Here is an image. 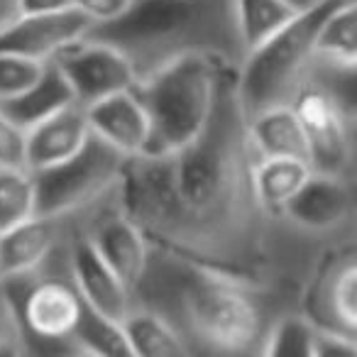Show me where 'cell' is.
Listing matches in <instances>:
<instances>
[{
    "label": "cell",
    "instance_id": "1",
    "mask_svg": "<svg viewBox=\"0 0 357 357\" xmlns=\"http://www.w3.org/2000/svg\"><path fill=\"white\" fill-rule=\"evenodd\" d=\"M235 66L220 74L218 96L201 135L172 157L178 220L162 250L250 279L262 255V218L252 189L255 154L238 98Z\"/></svg>",
    "mask_w": 357,
    "mask_h": 357
},
{
    "label": "cell",
    "instance_id": "2",
    "mask_svg": "<svg viewBox=\"0 0 357 357\" xmlns=\"http://www.w3.org/2000/svg\"><path fill=\"white\" fill-rule=\"evenodd\" d=\"M147 296L142 306L162 313L196 350L248 352L264 335V313L250 279L196 259L149 250L147 269L132 296Z\"/></svg>",
    "mask_w": 357,
    "mask_h": 357
},
{
    "label": "cell",
    "instance_id": "3",
    "mask_svg": "<svg viewBox=\"0 0 357 357\" xmlns=\"http://www.w3.org/2000/svg\"><path fill=\"white\" fill-rule=\"evenodd\" d=\"M86 37L123 52L137 79L181 54H206L235 69L245 56L235 0H130L123 15L91 25Z\"/></svg>",
    "mask_w": 357,
    "mask_h": 357
},
{
    "label": "cell",
    "instance_id": "4",
    "mask_svg": "<svg viewBox=\"0 0 357 357\" xmlns=\"http://www.w3.org/2000/svg\"><path fill=\"white\" fill-rule=\"evenodd\" d=\"M225 64L206 54H181L139 76L135 96L147 118V157L189 147L206 128Z\"/></svg>",
    "mask_w": 357,
    "mask_h": 357
},
{
    "label": "cell",
    "instance_id": "5",
    "mask_svg": "<svg viewBox=\"0 0 357 357\" xmlns=\"http://www.w3.org/2000/svg\"><path fill=\"white\" fill-rule=\"evenodd\" d=\"M337 3L342 0H318L245 54L235 74V86L248 118L269 105L291 103L296 91L311 79L316 69L318 27Z\"/></svg>",
    "mask_w": 357,
    "mask_h": 357
},
{
    "label": "cell",
    "instance_id": "6",
    "mask_svg": "<svg viewBox=\"0 0 357 357\" xmlns=\"http://www.w3.org/2000/svg\"><path fill=\"white\" fill-rule=\"evenodd\" d=\"M128 159L91 132L76 154L32 172L35 215L69 218L91 208L118 189Z\"/></svg>",
    "mask_w": 357,
    "mask_h": 357
},
{
    "label": "cell",
    "instance_id": "7",
    "mask_svg": "<svg viewBox=\"0 0 357 357\" xmlns=\"http://www.w3.org/2000/svg\"><path fill=\"white\" fill-rule=\"evenodd\" d=\"M291 105L298 115L313 172L350 178L352 169V105L321 81L308 79Z\"/></svg>",
    "mask_w": 357,
    "mask_h": 357
},
{
    "label": "cell",
    "instance_id": "8",
    "mask_svg": "<svg viewBox=\"0 0 357 357\" xmlns=\"http://www.w3.org/2000/svg\"><path fill=\"white\" fill-rule=\"evenodd\" d=\"M20 294L13 296L3 284L8 303L17 306L15 321L20 328V335L30 340L45 342V350H64L76 352L71 342V333L76 328L81 313V296L66 277H40L25 287L22 279Z\"/></svg>",
    "mask_w": 357,
    "mask_h": 357
},
{
    "label": "cell",
    "instance_id": "9",
    "mask_svg": "<svg viewBox=\"0 0 357 357\" xmlns=\"http://www.w3.org/2000/svg\"><path fill=\"white\" fill-rule=\"evenodd\" d=\"M56 69L64 74L66 84L79 105H91L105 96L130 91L137 84V71L132 61L108 42L84 37L64 47L52 56Z\"/></svg>",
    "mask_w": 357,
    "mask_h": 357
},
{
    "label": "cell",
    "instance_id": "10",
    "mask_svg": "<svg viewBox=\"0 0 357 357\" xmlns=\"http://www.w3.org/2000/svg\"><path fill=\"white\" fill-rule=\"evenodd\" d=\"M93 22L76 8L56 13L15 15L0 27V52L20 54L27 59L50 61L64 47L84 40Z\"/></svg>",
    "mask_w": 357,
    "mask_h": 357
},
{
    "label": "cell",
    "instance_id": "11",
    "mask_svg": "<svg viewBox=\"0 0 357 357\" xmlns=\"http://www.w3.org/2000/svg\"><path fill=\"white\" fill-rule=\"evenodd\" d=\"M308 318L323 331L357 335V267L355 250H337L318 269L308 294Z\"/></svg>",
    "mask_w": 357,
    "mask_h": 357
},
{
    "label": "cell",
    "instance_id": "12",
    "mask_svg": "<svg viewBox=\"0 0 357 357\" xmlns=\"http://www.w3.org/2000/svg\"><path fill=\"white\" fill-rule=\"evenodd\" d=\"M279 215L306 233H328L340 228L352 215L350 178L311 172Z\"/></svg>",
    "mask_w": 357,
    "mask_h": 357
},
{
    "label": "cell",
    "instance_id": "13",
    "mask_svg": "<svg viewBox=\"0 0 357 357\" xmlns=\"http://www.w3.org/2000/svg\"><path fill=\"white\" fill-rule=\"evenodd\" d=\"M69 279L79 291L81 301L103 316L120 321L135 306V296L120 277L100 259L86 233H76L69 245Z\"/></svg>",
    "mask_w": 357,
    "mask_h": 357
},
{
    "label": "cell",
    "instance_id": "14",
    "mask_svg": "<svg viewBox=\"0 0 357 357\" xmlns=\"http://www.w3.org/2000/svg\"><path fill=\"white\" fill-rule=\"evenodd\" d=\"M86 238L91 240V245L100 255V259L118 274L120 282L130 291H135L144 269H147L149 250H152V245L144 238L142 230L118 206L115 211H108V213L100 215L86 230Z\"/></svg>",
    "mask_w": 357,
    "mask_h": 357
},
{
    "label": "cell",
    "instance_id": "15",
    "mask_svg": "<svg viewBox=\"0 0 357 357\" xmlns=\"http://www.w3.org/2000/svg\"><path fill=\"white\" fill-rule=\"evenodd\" d=\"M64 220L66 218L32 215L3 230L0 233V267L6 279L32 277L40 272L59 248Z\"/></svg>",
    "mask_w": 357,
    "mask_h": 357
},
{
    "label": "cell",
    "instance_id": "16",
    "mask_svg": "<svg viewBox=\"0 0 357 357\" xmlns=\"http://www.w3.org/2000/svg\"><path fill=\"white\" fill-rule=\"evenodd\" d=\"M86 120L96 137L118 149L125 157H139L147 144V118L135 91L105 96L86 105Z\"/></svg>",
    "mask_w": 357,
    "mask_h": 357
},
{
    "label": "cell",
    "instance_id": "17",
    "mask_svg": "<svg viewBox=\"0 0 357 357\" xmlns=\"http://www.w3.org/2000/svg\"><path fill=\"white\" fill-rule=\"evenodd\" d=\"M25 154L30 172L64 162L66 157H71V154H76L84 147V142L91 135L86 108L79 103L66 105V108L56 110L54 115L45 118L42 123L25 130Z\"/></svg>",
    "mask_w": 357,
    "mask_h": 357
},
{
    "label": "cell",
    "instance_id": "18",
    "mask_svg": "<svg viewBox=\"0 0 357 357\" xmlns=\"http://www.w3.org/2000/svg\"><path fill=\"white\" fill-rule=\"evenodd\" d=\"M248 139L255 159L296 157L308 162V147L303 128L291 103L262 108L248 118Z\"/></svg>",
    "mask_w": 357,
    "mask_h": 357
},
{
    "label": "cell",
    "instance_id": "19",
    "mask_svg": "<svg viewBox=\"0 0 357 357\" xmlns=\"http://www.w3.org/2000/svg\"><path fill=\"white\" fill-rule=\"evenodd\" d=\"M71 103H76L71 86L66 84L64 74L50 59L35 84H30L22 93L0 103V113L10 118L15 125H20L22 130H30L32 125L42 123L45 118H50L56 110L66 108Z\"/></svg>",
    "mask_w": 357,
    "mask_h": 357
},
{
    "label": "cell",
    "instance_id": "20",
    "mask_svg": "<svg viewBox=\"0 0 357 357\" xmlns=\"http://www.w3.org/2000/svg\"><path fill=\"white\" fill-rule=\"evenodd\" d=\"M311 172V164L296 157L257 159L252 167V189L264 213H282L287 201L301 189V184Z\"/></svg>",
    "mask_w": 357,
    "mask_h": 357
},
{
    "label": "cell",
    "instance_id": "21",
    "mask_svg": "<svg viewBox=\"0 0 357 357\" xmlns=\"http://www.w3.org/2000/svg\"><path fill=\"white\" fill-rule=\"evenodd\" d=\"M357 64V0H342L323 17L316 35V66L355 69Z\"/></svg>",
    "mask_w": 357,
    "mask_h": 357
},
{
    "label": "cell",
    "instance_id": "22",
    "mask_svg": "<svg viewBox=\"0 0 357 357\" xmlns=\"http://www.w3.org/2000/svg\"><path fill=\"white\" fill-rule=\"evenodd\" d=\"M123 331L128 337V345L132 355L144 357H174V355H191L189 345L178 331L162 316L147 306L135 303L130 313L123 318Z\"/></svg>",
    "mask_w": 357,
    "mask_h": 357
},
{
    "label": "cell",
    "instance_id": "23",
    "mask_svg": "<svg viewBox=\"0 0 357 357\" xmlns=\"http://www.w3.org/2000/svg\"><path fill=\"white\" fill-rule=\"evenodd\" d=\"M294 15H298V10L284 0H235V25L245 54L277 35Z\"/></svg>",
    "mask_w": 357,
    "mask_h": 357
},
{
    "label": "cell",
    "instance_id": "24",
    "mask_svg": "<svg viewBox=\"0 0 357 357\" xmlns=\"http://www.w3.org/2000/svg\"><path fill=\"white\" fill-rule=\"evenodd\" d=\"M71 342H74L76 352H86V355H132L123 323L103 316L84 301H81L79 321L71 333Z\"/></svg>",
    "mask_w": 357,
    "mask_h": 357
},
{
    "label": "cell",
    "instance_id": "25",
    "mask_svg": "<svg viewBox=\"0 0 357 357\" xmlns=\"http://www.w3.org/2000/svg\"><path fill=\"white\" fill-rule=\"evenodd\" d=\"M318 326L308 316H282L264 333V345L259 352L272 357H313Z\"/></svg>",
    "mask_w": 357,
    "mask_h": 357
},
{
    "label": "cell",
    "instance_id": "26",
    "mask_svg": "<svg viewBox=\"0 0 357 357\" xmlns=\"http://www.w3.org/2000/svg\"><path fill=\"white\" fill-rule=\"evenodd\" d=\"M35 215V181L30 169L0 167V233Z\"/></svg>",
    "mask_w": 357,
    "mask_h": 357
},
{
    "label": "cell",
    "instance_id": "27",
    "mask_svg": "<svg viewBox=\"0 0 357 357\" xmlns=\"http://www.w3.org/2000/svg\"><path fill=\"white\" fill-rule=\"evenodd\" d=\"M47 61L27 59L20 54L0 52V103L13 96L22 93L30 84L40 79Z\"/></svg>",
    "mask_w": 357,
    "mask_h": 357
},
{
    "label": "cell",
    "instance_id": "28",
    "mask_svg": "<svg viewBox=\"0 0 357 357\" xmlns=\"http://www.w3.org/2000/svg\"><path fill=\"white\" fill-rule=\"evenodd\" d=\"M25 144H27L25 130L0 113V167L3 169H27Z\"/></svg>",
    "mask_w": 357,
    "mask_h": 357
},
{
    "label": "cell",
    "instance_id": "29",
    "mask_svg": "<svg viewBox=\"0 0 357 357\" xmlns=\"http://www.w3.org/2000/svg\"><path fill=\"white\" fill-rule=\"evenodd\" d=\"M355 355H357L355 337L318 328L316 342H313V357H355Z\"/></svg>",
    "mask_w": 357,
    "mask_h": 357
},
{
    "label": "cell",
    "instance_id": "30",
    "mask_svg": "<svg viewBox=\"0 0 357 357\" xmlns=\"http://www.w3.org/2000/svg\"><path fill=\"white\" fill-rule=\"evenodd\" d=\"M130 0H71V8L84 13L93 25H103L128 10Z\"/></svg>",
    "mask_w": 357,
    "mask_h": 357
},
{
    "label": "cell",
    "instance_id": "31",
    "mask_svg": "<svg viewBox=\"0 0 357 357\" xmlns=\"http://www.w3.org/2000/svg\"><path fill=\"white\" fill-rule=\"evenodd\" d=\"M71 8V0H17V15L32 13H56Z\"/></svg>",
    "mask_w": 357,
    "mask_h": 357
},
{
    "label": "cell",
    "instance_id": "32",
    "mask_svg": "<svg viewBox=\"0 0 357 357\" xmlns=\"http://www.w3.org/2000/svg\"><path fill=\"white\" fill-rule=\"evenodd\" d=\"M17 15V0H0V27Z\"/></svg>",
    "mask_w": 357,
    "mask_h": 357
},
{
    "label": "cell",
    "instance_id": "33",
    "mask_svg": "<svg viewBox=\"0 0 357 357\" xmlns=\"http://www.w3.org/2000/svg\"><path fill=\"white\" fill-rule=\"evenodd\" d=\"M284 3H287V6H291L294 10L301 13V10H308L311 6H316L318 0H284Z\"/></svg>",
    "mask_w": 357,
    "mask_h": 357
},
{
    "label": "cell",
    "instance_id": "34",
    "mask_svg": "<svg viewBox=\"0 0 357 357\" xmlns=\"http://www.w3.org/2000/svg\"><path fill=\"white\" fill-rule=\"evenodd\" d=\"M3 296H6V294H3ZM6 316H13V306L8 303V298L0 303V318H6Z\"/></svg>",
    "mask_w": 357,
    "mask_h": 357
},
{
    "label": "cell",
    "instance_id": "35",
    "mask_svg": "<svg viewBox=\"0 0 357 357\" xmlns=\"http://www.w3.org/2000/svg\"><path fill=\"white\" fill-rule=\"evenodd\" d=\"M3 284H6V274H3V267H0V294H3Z\"/></svg>",
    "mask_w": 357,
    "mask_h": 357
}]
</instances>
